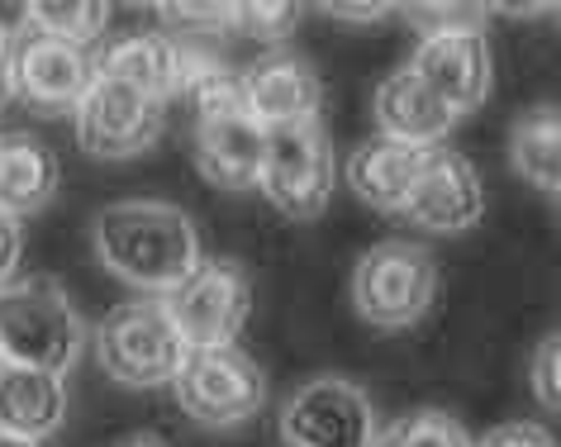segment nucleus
Here are the masks:
<instances>
[{
    "instance_id": "nucleus-16",
    "label": "nucleus",
    "mask_w": 561,
    "mask_h": 447,
    "mask_svg": "<svg viewBox=\"0 0 561 447\" xmlns=\"http://www.w3.org/2000/svg\"><path fill=\"white\" fill-rule=\"evenodd\" d=\"M376 119H381L386 138L410 148H433L457 124L453 110L414 77V67H400L376 87Z\"/></svg>"
},
{
    "instance_id": "nucleus-13",
    "label": "nucleus",
    "mask_w": 561,
    "mask_h": 447,
    "mask_svg": "<svg viewBox=\"0 0 561 447\" xmlns=\"http://www.w3.org/2000/svg\"><path fill=\"white\" fill-rule=\"evenodd\" d=\"M414 77L461 115L490 95V44L481 30H433L414 53Z\"/></svg>"
},
{
    "instance_id": "nucleus-10",
    "label": "nucleus",
    "mask_w": 561,
    "mask_h": 447,
    "mask_svg": "<svg viewBox=\"0 0 561 447\" xmlns=\"http://www.w3.org/2000/svg\"><path fill=\"white\" fill-rule=\"evenodd\" d=\"M167 129V110L148 95H138L129 87L95 77L87 95L77 105V138L91 158L119 162V158H138L162 138Z\"/></svg>"
},
{
    "instance_id": "nucleus-9",
    "label": "nucleus",
    "mask_w": 561,
    "mask_h": 447,
    "mask_svg": "<svg viewBox=\"0 0 561 447\" xmlns=\"http://www.w3.org/2000/svg\"><path fill=\"white\" fill-rule=\"evenodd\" d=\"M280 438L290 447H371L376 414L367 390L339 376L300 386L280 410Z\"/></svg>"
},
{
    "instance_id": "nucleus-14",
    "label": "nucleus",
    "mask_w": 561,
    "mask_h": 447,
    "mask_svg": "<svg viewBox=\"0 0 561 447\" xmlns=\"http://www.w3.org/2000/svg\"><path fill=\"white\" fill-rule=\"evenodd\" d=\"M243 101L262 129H280V124H305L319 119V77L314 67L296 58V53H262L257 62L238 77Z\"/></svg>"
},
{
    "instance_id": "nucleus-8",
    "label": "nucleus",
    "mask_w": 561,
    "mask_h": 447,
    "mask_svg": "<svg viewBox=\"0 0 561 447\" xmlns=\"http://www.w3.org/2000/svg\"><path fill=\"white\" fill-rule=\"evenodd\" d=\"M5 77H10V95L44 115H62V110H77L87 87L95 81L87 48L67 44V38H53L34 24H20L10 34V53H5Z\"/></svg>"
},
{
    "instance_id": "nucleus-29",
    "label": "nucleus",
    "mask_w": 561,
    "mask_h": 447,
    "mask_svg": "<svg viewBox=\"0 0 561 447\" xmlns=\"http://www.w3.org/2000/svg\"><path fill=\"white\" fill-rule=\"evenodd\" d=\"M0 447H38V443H24V438H5V433H0Z\"/></svg>"
},
{
    "instance_id": "nucleus-11",
    "label": "nucleus",
    "mask_w": 561,
    "mask_h": 447,
    "mask_svg": "<svg viewBox=\"0 0 561 447\" xmlns=\"http://www.w3.org/2000/svg\"><path fill=\"white\" fill-rule=\"evenodd\" d=\"M91 72L101 81H115V87H129L148 101H167V95L186 91L191 81V44L162 34V30H134L124 38H110V44L91 58Z\"/></svg>"
},
{
    "instance_id": "nucleus-26",
    "label": "nucleus",
    "mask_w": 561,
    "mask_h": 447,
    "mask_svg": "<svg viewBox=\"0 0 561 447\" xmlns=\"http://www.w3.org/2000/svg\"><path fill=\"white\" fill-rule=\"evenodd\" d=\"M15 262H20V224L10 215H0V286L10 282Z\"/></svg>"
},
{
    "instance_id": "nucleus-3",
    "label": "nucleus",
    "mask_w": 561,
    "mask_h": 447,
    "mask_svg": "<svg viewBox=\"0 0 561 447\" xmlns=\"http://www.w3.org/2000/svg\"><path fill=\"white\" fill-rule=\"evenodd\" d=\"M433 290H438V267L410 239L367 248L353 272V305L376 329H410L414 319L428 314Z\"/></svg>"
},
{
    "instance_id": "nucleus-24",
    "label": "nucleus",
    "mask_w": 561,
    "mask_h": 447,
    "mask_svg": "<svg viewBox=\"0 0 561 447\" xmlns=\"http://www.w3.org/2000/svg\"><path fill=\"white\" fill-rule=\"evenodd\" d=\"M167 20H186L191 30H233V5H162Z\"/></svg>"
},
{
    "instance_id": "nucleus-30",
    "label": "nucleus",
    "mask_w": 561,
    "mask_h": 447,
    "mask_svg": "<svg viewBox=\"0 0 561 447\" xmlns=\"http://www.w3.org/2000/svg\"><path fill=\"white\" fill-rule=\"evenodd\" d=\"M124 447H162V443H158V438H129Z\"/></svg>"
},
{
    "instance_id": "nucleus-21",
    "label": "nucleus",
    "mask_w": 561,
    "mask_h": 447,
    "mask_svg": "<svg viewBox=\"0 0 561 447\" xmlns=\"http://www.w3.org/2000/svg\"><path fill=\"white\" fill-rule=\"evenodd\" d=\"M371 447H471L467 428L443 410H414L396 419L386 433H376Z\"/></svg>"
},
{
    "instance_id": "nucleus-22",
    "label": "nucleus",
    "mask_w": 561,
    "mask_h": 447,
    "mask_svg": "<svg viewBox=\"0 0 561 447\" xmlns=\"http://www.w3.org/2000/svg\"><path fill=\"white\" fill-rule=\"evenodd\" d=\"M300 5H272V0H243L233 5V30L257 38V44H280V38L296 34Z\"/></svg>"
},
{
    "instance_id": "nucleus-6",
    "label": "nucleus",
    "mask_w": 561,
    "mask_h": 447,
    "mask_svg": "<svg viewBox=\"0 0 561 447\" xmlns=\"http://www.w3.org/2000/svg\"><path fill=\"white\" fill-rule=\"evenodd\" d=\"M257 186L280 215L314 219L333 195V144L319 119L266 129Z\"/></svg>"
},
{
    "instance_id": "nucleus-7",
    "label": "nucleus",
    "mask_w": 561,
    "mask_h": 447,
    "mask_svg": "<svg viewBox=\"0 0 561 447\" xmlns=\"http://www.w3.org/2000/svg\"><path fill=\"white\" fill-rule=\"evenodd\" d=\"M162 310L186 347H233V339L248 324L252 290L243 267L201 257V267L162 296Z\"/></svg>"
},
{
    "instance_id": "nucleus-25",
    "label": "nucleus",
    "mask_w": 561,
    "mask_h": 447,
    "mask_svg": "<svg viewBox=\"0 0 561 447\" xmlns=\"http://www.w3.org/2000/svg\"><path fill=\"white\" fill-rule=\"evenodd\" d=\"M471 447H557V443H552V433L538 424H504V428H490L485 438Z\"/></svg>"
},
{
    "instance_id": "nucleus-28",
    "label": "nucleus",
    "mask_w": 561,
    "mask_h": 447,
    "mask_svg": "<svg viewBox=\"0 0 561 447\" xmlns=\"http://www.w3.org/2000/svg\"><path fill=\"white\" fill-rule=\"evenodd\" d=\"M10 34H15V24H0V105L10 101V77H5V53H10Z\"/></svg>"
},
{
    "instance_id": "nucleus-17",
    "label": "nucleus",
    "mask_w": 561,
    "mask_h": 447,
    "mask_svg": "<svg viewBox=\"0 0 561 447\" xmlns=\"http://www.w3.org/2000/svg\"><path fill=\"white\" fill-rule=\"evenodd\" d=\"M419 158H424V148L396 144L386 134L367 138L353 152V162H347V181H353V191L367 205L386 209V215H404V200H410L414 176H419Z\"/></svg>"
},
{
    "instance_id": "nucleus-18",
    "label": "nucleus",
    "mask_w": 561,
    "mask_h": 447,
    "mask_svg": "<svg viewBox=\"0 0 561 447\" xmlns=\"http://www.w3.org/2000/svg\"><path fill=\"white\" fill-rule=\"evenodd\" d=\"M58 191V158L34 134H0V215H34Z\"/></svg>"
},
{
    "instance_id": "nucleus-27",
    "label": "nucleus",
    "mask_w": 561,
    "mask_h": 447,
    "mask_svg": "<svg viewBox=\"0 0 561 447\" xmlns=\"http://www.w3.org/2000/svg\"><path fill=\"white\" fill-rule=\"evenodd\" d=\"M333 20H381L390 15V5H329Z\"/></svg>"
},
{
    "instance_id": "nucleus-2",
    "label": "nucleus",
    "mask_w": 561,
    "mask_h": 447,
    "mask_svg": "<svg viewBox=\"0 0 561 447\" xmlns=\"http://www.w3.org/2000/svg\"><path fill=\"white\" fill-rule=\"evenodd\" d=\"M81 353V319L62 282L24 276L0 286V362L62 376Z\"/></svg>"
},
{
    "instance_id": "nucleus-23",
    "label": "nucleus",
    "mask_w": 561,
    "mask_h": 447,
    "mask_svg": "<svg viewBox=\"0 0 561 447\" xmlns=\"http://www.w3.org/2000/svg\"><path fill=\"white\" fill-rule=\"evenodd\" d=\"M533 396L542 404H561V339L557 333H547L538 343V353H533Z\"/></svg>"
},
{
    "instance_id": "nucleus-20",
    "label": "nucleus",
    "mask_w": 561,
    "mask_h": 447,
    "mask_svg": "<svg viewBox=\"0 0 561 447\" xmlns=\"http://www.w3.org/2000/svg\"><path fill=\"white\" fill-rule=\"evenodd\" d=\"M24 20L53 38H67V44L87 48L91 38L105 30L110 5H101V0H48V5H24Z\"/></svg>"
},
{
    "instance_id": "nucleus-12",
    "label": "nucleus",
    "mask_w": 561,
    "mask_h": 447,
    "mask_svg": "<svg viewBox=\"0 0 561 447\" xmlns=\"http://www.w3.org/2000/svg\"><path fill=\"white\" fill-rule=\"evenodd\" d=\"M481 209H485V191L476 181V167L453 148H424L404 215L433 233H461L481 219Z\"/></svg>"
},
{
    "instance_id": "nucleus-19",
    "label": "nucleus",
    "mask_w": 561,
    "mask_h": 447,
    "mask_svg": "<svg viewBox=\"0 0 561 447\" xmlns=\"http://www.w3.org/2000/svg\"><path fill=\"white\" fill-rule=\"evenodd\" d=\"M510 162L528 186H538L547 195L561 191V115H557V105H538L514 124Z\"/></svg>"
},
{
    "instance_id": "nucleus-5",
    "label": "nucleus",
    "mask_w": 561,
    "mask_h": 447,
    "mask_svg": "<svg viewBox=\"0 0 561 447\" xmlns=\"http://www.w3.org/2000/svg\"><path fill=\"white\" fill-rule=\"evenodd\" d=\"M172 386H176L181 410L205 428L243 424L266 400L262 367L248 353H238V347H186Z\"/></svg>"
},
{
    "instance_id": "nucleus-15",
    "label": "nucleus",
    "mask_w": 561,
    "mask_h": 447,
    "mask_svg": "<svg viewBox=\"0 0 561 447\" xmlns=\"http://www.w3.org/2000/svg\"><path fill=\"white\" fill-rule=\"evenodd\" d=\"M62 414H67L62 376L0 362V433L5 438L38 443L62 424Z\"/></svg>"
},
{
    "instance_id": "nucleus-1",
    "label": "nucleus",
    "mask_w": 561,
    "mask_h": 447,
    "mask_svg": "<svg viewBox=\"0 0 561 447\" xmlns=\"http://www.w3.org/2000/svg\"><path fill=\"white\" fill-rule=\"evenodd\" d=\"M95 248L119 282L162 290V296L201 267V239H195L191 219L162 200L105 205L95 219Z\"/></svg>"
},
{
    "instance_id": "nucleus-4",
    "label": "nucleus",
    "mask_w": 561,
    "mask_h": 447,
    "mask_svg": "<svg viewBox=\"0 0 561 447\" xmlns=\"http://www.w3.org/2000/svg\"><path fill=\"white\" fill-rule=\"evenodd\" d=\"M95 357H101V367L115 381L148 390V386L172 381L181 357H186V343H181L172 319H167L162 300H129L101 319Z\"/></svg>"
}]
</instances>
